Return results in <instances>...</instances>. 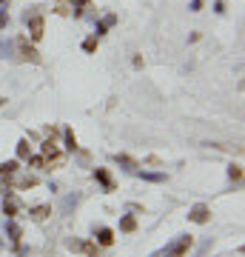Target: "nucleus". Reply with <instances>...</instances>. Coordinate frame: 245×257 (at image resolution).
Masks as SVG:
<instances>
[{
    "mask_svg": "<svg viewBox=\"0 0 245 257\" xmlns=\"http://www.w3.org/2000/svg\"><path fill=\"white\" fill-rule=\"evenodd\" d=\"M55 12H57V15H69V12H72V6H66V3H57Z\"/></svg>",
    "mask_w": 245,
    "mask_h": 257,
    "instance_id": "26",
    "label": "nucleus"
},
{
    "mask_svg": "<svg viewBox=\"0 0 245 257\" xmlns=\"http://www.w3.org/2000/svg\"><path fill=\"white\" fill-rule=\"evenodd\" d=\"M20 169V160H3L0 163V175H15Z\"/></svg>",
    "mask_w": 245,
    "mask_h": 257,
    "instance_id": "15",
    "label": "nucleus"
},
{
    "mask_svg": "<svg viewBox=\"0 0 245 257\" xmlns=\"http://www.w3.org/2000/svg\"><path fill=\"white\" fill-rule=\"evenodd\" d=\"M97 43H100V37H86V40H83V52H86V55H94V52H97Z\"/></svg>",
    "mask_w": 245,
    "mask_h": 257,
    "instance_id": "17",
    "label": "nucleus"
},
{
    "mask_svg": "<svg viewBox=\"0 0 245 257\" xmlns=\"http://www.w3.org/2000/svg\"><path fill=\"white\" fill-rule=\"evenodd\" d=\"M80 251H86L89 257H100V246L97 243H89V240H83V248Z\"/></svg>",
    "mask_w": 245,
    "mask_h": 257,
    "instance_id": "20",
    "label": "nucleus"
},
{
    "mask_svg": "<svg viewBox=\"0 0 245 257\" xmlns=\"http://www.w3.org/2000/svg\"><path fill=\"white\" fill-rule=\"evenodd\" d=\"M191 246H194V237H191V234H180L168 248H163V254L165 257H185Z\"/></svg>",
    "mask_w": 245,
    "mask_h": 257,
    "instance_id": "2",
    "label": "nucleus"
},
{
    "mask_svg": "<svg viewBox=\"0 0 245 257\" xmlns=\"http://www.w3.org/2000/svg\"><path fill=\"white\" fill-rule=\"evenodd\" d=\"M66 246L72 248V251H80V248H83V240H74V237H69V240H66Z\"/></svg>",
    "mask_w": 245,
    "mask_h": 257,
    "instance_id": "22",
    "label": "nucleus"
},
{
    "mask_svg": "<svg viewBox=\"0 0 245 257\" xmlns=\"http://www.w3.org/2000/svg\"><path fill=\"white\" fill-rule=\"evenodd\" d=\"M18 43L23 46V52H20V55H23V60H32V63H40V52H37L35 46H29V43L23 40V37H20Z\"/></svg>",
    "mask_w": 245,
    "mask_h": 257,
    "instance_id": "8",
    "label": "nucleus"
},
{
    "mask_svg": "<svg viewBox=\"0 0 245 257\" xmlns=\"http://www.w3.org/2000/svg\"><path fill=\"white\" fill-rule=\"evenodd\" d=\"M15 57V43L0 37V60H12Z\"/></svg>",
    "mask_w": 245,
    "mask_h": 257,
    "instance_id": "13",
    "label": "nucleus"
},
{
    "mask_svg": "<svg viewBox=\"0 0 245 257\" xmlns=\"http://www.w3.org/2000/svg\"><path fill=\"white\" fill-rule=\"evenodd\" d=\"M228 177H231L234 183H239V180H242V166H239V163H231V166H228Z\"/></svg>",
    "mask_w": 245,
    "mask_h": 257,
    "instance_id": "19",
    "label": "nucleus"
},
{
    "mask_svg": "<svg viewBox=\"0 0 245 257\" xmlns=\"http://www.w3.org/2000/svg\"><path fill=\"white\" fill-rule=\"evenodd\" d=\"M188 9H191V12H200V9H202V0H191Z\"/></svg>",
    "mask_w": 245,
    "mask_h": 257,
    "instance_id": "27",
    "label": "nucleus"
},
{
    "mask_svg": "<svg viewBox=\"0 0 245 257\" xmlns=\"http://www.w3.org/2000/svg\"><path fill=\"white\" fill-rule=\"evenodd\" d=\"M49 214H52V206H32V209H29V217L37 220V223H43Z\"/></svg>",
    "mask_w": 245,
    "mask_h": 257,
    "instance_id": "10",
    "label": "nucleus"
},
{
    "mask_svg": "<svg viewBox=\"0 0 245 257\" xmlns=\"http://www.w3.org/2000/svg\"><path fill=\"white\" fill-rule=\"evenodd\" d=\"M63 138H66V149L69 152H77V138H74L72 128H63Z\"/></svg>",
    "mask_w": 245,
    "mask_h": 257,
    "instance_id": "18",
    "label": "nucleus"
},
{
    "mask_svg": "<svg viewBox=\"0 0 245 257\" xmlns=\"http://www.w3.org/2000/svg\"><path fill=\"white\" fill-rule=\"evenodd\" d=\"M77 200H80L77 194H72V197H66V203H63V211H69L72 206H77Z\"/></svg>",
    "mask_w": 245,
    "mask_h": 257,
    "instance_id": "24",
    "label": "nucleus"
},
{
    "mask_svg": "<svg viewBox=\"0 0 245 257\" xmlns=\"http://www.w3.org/2000/svg\"><path fill=\"white\" fill-rule=\"evenodd\" d=\"M114 23H117V15H106V18H103L97 26H94V37H103L111 26H114Z\"/></svg>",
    "mask_w": 245,
    "mask_h": 257,
    "instance_id": "7",
    "label": "nucleus"
},
{
    "mask_svg": "<svg viewBox=\"0 0 245 257\" xmlns=\"http://www.w3.org/2000/svg\"><path fill=\"white\" fill-rule=\"evenodd\" d=\"M6 26H9V12L0 9V29H6Z\"/></svg>",
    "mask_w": 245,
    "mask_h": 257,
    "instance_id": "25",
    "label": "nucleus"
},
{
    "mask_svg": "<svg viewBox=\"0 0 245 257\" xmlns=\"http://www.w3.org/2000/svg\"><path fill=\"white\" fill-rule=\"evenodd\" d=\"M94 180L106 189V192H114L117 189V183H114V177L109 175V169H94Z\"/></svg>",
    "mask_w": 245,
    "mask_h": 257,
    "instance_id": "6",
    "label": "nucleus"
},
{
    "mask_svg": "<svg viewBox=\"0 0 245 257\" xmlns=\"http://www.w3.org/2000/svg\"><path fill=\"white\" fill-rule=\"evenodd\" d=\"M83 6H89V0H74V6H72L74 18H83Z\"/></svg>",
    "mask_w": 245,
    "mask_h": 257,
    "instance_id": "21",
    "label": "nucleus"
},
{
    "mask_svg": "<svg viewBox=\"0 0 245 257\" xmlns=\"http://www.w3.org/2000/svg\"><path fill=\"white\" fill-rule=\"evenodd\" d=\"M188 220H191V223H200V226H205V223L211 220V209H208V206H202V203H197V206H191V211H188Z\"/></svg>",
    "mask_w": 245,
    "mask_h": 257,
    "instance_id": "3",
    "label": "nucleus"
},
{
    "mask_svg": "<svg viewBox=\"0 0 245 257\" xmlns=\"http://www.w3.org/2000/svg\"><path fill=\"white\" fill-rule=\"evenodd\" d=\"M94 237H97V246H114V229L109 226H94Z\"/></svg>",
    "mask_w": 245,
    "mask_h": 257,
    "instance_id": "4",
    "label": "nucleus"
},
{
    "mask_svg": "<svg viewBox=\"0 0 245 257\" xmlns=\"http://www.w3.org/2000/svg\"><path fill=\"white\" fill-rule=\"evenodd\" d=\"M32 186H37V177H23L20 180V189H32Z\"/></svg>",
    "mask_w": 245,
    "mask_h": 257,
    "instance_id": "23",
    "label": "nucleus"
},
{
    "mask_svg": "<svg viewBox=\"0 0 245 257\" xmlns=\"http://www.w3.org/2000/svg\"><path fill=\"white\" fill-rule=\"evenodd\" d=\"M6 237H9L12 246H20V237H23V229H20V223L12 217V220H6Z\"/></svg>",
    "mask_w": 245,
    "mask_h": 257,
    "instance_id": "5",
    "label": "nucleus"
},
{
    "mask_svg": "<svg viewBox=\"0 0 245 257\" xmlns=\"http://www.w3.org/2000/svg\"><path fill=\"white\" fill-rule=\"evenodd\" d=\"M29 157H32V146H29V140L23 138L18 143V160H29Z\"/></svg>",
    "mask_w": 245,
    "mask_h": 257,
    "instance_id": "16",
    "label": "nucleus"
},
{
    "mask_svg": "<svg viewBox=\"0 0 245 257\" xmlns=\"http://www.w3.org/2000/svg\"><path fill=\"white\" fill-rule=\"evenodd\" d=\"M137 177H143V180H148V183H165V172H137Z\"/></svg>",
    "mask_w": 245,
    "mask_h": 257,
    "instance_id": "12",
    "label": "nucleus"
},
{
    "mask_svg": "<svg viewBox=\"0 0 245 257\" xmlns=\"http://www.w3.org/2000/svg\"><path fill=\"white\" fill-rule=\"evenodd\" d=\"M23 23L29 26V32H32V40H40L43 37V29H46V20H43V15L37 9H32V12H23Z\"/></svg>",
    "mask_w": 245,
    "mask_h": 257,
    "instance_id": "1",
    "label": "nucleus"
},
{
    "mask_svg": "<svg viewBox=\"0 0 245 257\" xmlns=\"http://www.w3.org/2000/svg\"><path fill=\"white\" fill-rule=\"evenodd\" d=\"M18 211H20V203L15 200V197H9V194H6V200H3V214H6V220L18 217Z\"/></svg>",
    "mask_w": 245,
    "mask_h": 257,
    "instance_id": "9",
    "label": "nucleus"
},
{
    "mask_svg": "<svg viewBox=\"0 0 245 257\" xmlns=\"http://www.w3.org/2000/svg\"><path fill=\"white\" fill-rule=\"evenodd\" d=\"M214 12H217V15H222V12H225V3H222V0H217V3H214Z\"/></svg>",
    "mask_w": 245,
    "mask_h": 257,
    "instance_id": "28",
    "label": "nucleus"
},
{
    "mask_svg": "<svg viewBox=\"0 0 245 257\" xmlns=\"http://www.w3.org/2000/svg\"><path fill=\"white\" fill-rule=\"evenodd\" d=\"M120 231H126V234L137 231V217L134 214H123V217H120Z\"/></svg>",
    "mask_w": 245,
    "mask_h": 257,
    "instance_id": "11",
    "label": "nucleus"
},
{
    "mask_svg": "<svg viewBox=\"0 0 245 257\" xmlns=\"http://www.w3.org/2000/svg\"><path fill=\"white\" fill-rule=\"evenodd\" d=\"M114 163L126 166L128 172H137V169H140V166H137V160H134V157H128V155H114Z\"/></svg>",
    "mask_w": 245,
    "mask_h": 257,
    "instance_id": "14",
    "label": "nucleus"
},
{
    "mask_svg": "<svg viewBox=\"0 0 245 257\" xmlns=\"http://www.w3.org/2000/svg\"><path fill=\"white\" fill-rule=\"evenodd\" d=\"M0 6H3V0H0Z\"/></svg>",
    "mask_w": 245,
    "mask_h": 257,
    "instance_id": "29",
    "label": "nucleus"
}]
</instances>
